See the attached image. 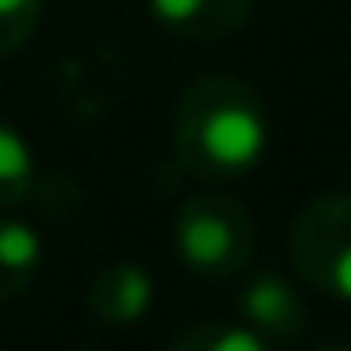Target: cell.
I'll return each mask as SVG.
<instances>
[{
  "mask_svg": "<svg viewBox=\"0 0 351 351\" xmlns=\"http://www.w3.org/2000/svg\"><path fill=\"white\" fill-rule=\"evenodd\" d=\"M36 182V156L9 120H0V214L23 205Z\"/></svg>",
  "mask_w": 351,
  "mask_h": 351,
  "instance_id": "cell-9",
  "label": "cell"
},
{
  "mask_svg": "<svg viewBox=\"0 0 351 351\" xmlns=\"http://www.w3.org/2000/svg\"><path fill=\"white\" fill-rule=\"evenodd\" d=\"M40 27V0H0V58H14Z\"/></svg>",
  "mask_w": 351,
  "mask_h": 351,
  "instance_id": "cell-10",
  "label": "cell"
},
{
  "mask_svg": "<svg viewBox=\"0 0 351 351\" xmlns=\"http://www.w3.org/2000/svg\"><path fill=\"white\" fill-rule=\"evenodd\" d=\"M258 0H147L152 18L178 40H227L245 32Z\"/></svg>",
  "mask_w": 351,
  "mask_h": 351,
  "instance_id": "cell-6",
  "label": "cell"
},
{
  "mask_svg": "<svg viewBox=\"0 0 351 351\" xmlns=\"http://www.w3.org/2000/svg\"><path fill=\"white\" fill-rule=\"evenodd\" d=\"M165 351H271V343L240 320H200L173 334Z\"/></svg>",
  "mask_w": 351,
  "mask_h": 351,
  "instance_id": "cell-8",
  "label": "cell"
},
{
  "mask_svg": "<svg viewBox=\"0 0 351 351\" xmlns=\"http://www.w3.org/2000/svg\"><path fill=\"white\" fill-rule=\"evenodd\" d=\"M156 302V280L147 267L138 263H112L89 280V293H85V307L98 325H112V329H125V325H138V320L152 311Z\"/></svg>",
  "mask_w": 351,
  "mask_h": 351,
  "instance_id": "cell-5",
  "label": "cell"
},
{
  "mask_svg": "<svg viewBox=\"0 0 351 351\" xmlns=\"http://www.w3.org/2000/svg\"><path fill=\"white\" fill-rule=\"evenodd\" d=\"M271 112L240 76H200L173 103V152L200 182H240L267 160Z\"/></svg>",
  "mask_w": 351,
  "mask_h": 351,
  "instance_id": "cell-1",
  "label": "cell"
},
{
  "mask_svg": "<svg viewBox=\"0 0 351 351\" xmlns=\"http://www.w3.org/2000/svg\"><path fill=\"white\" fill-rule=\"evenodd\" d=\"M311 351H351V347H338V343H325V347H311Z\"/></svg>",
  "mask_w": 351,
  "mask_h": 351,
  "instance_id": "cell-11",
  "label": "cell"
},
{
  "mask_svg": "<svg viewBox=\"0 0 351 351\" xmlns=\"http://www.w3.org/2000/svg\"><path fill=\"white\" fill-rule=\"evenodd\" d=\"M236 320L263 334L267 343H293L307 329V302L298 285L280 271H254L236 289Z\"/></svg>",
  "mask_w": 351,
  "mask_h": 351,
  "instance_id": "cell-4",
  "label": "cell"
},
{
  "mask_svg": "<svg viewBox=\"0 0 351 351\" xmlns=\"http://www.w3.org/2000/svg\"><path fill=\"white\" fill-rule=\"evenodd\" d=\"M254 218L236 196L200 191L173 209V249L200 280H236L254 263Z\"/></svg>",
  "mask_w": 351,
  "mask_h": 351,
  "instance_id": "cell-2",
  "label": "cell"
},
{
  "mask_svg": "<svg viewBox=\"0 0 351 351\" xmlns=\"http://www.w3.org/2000/svg\"><path fill=\"white\" fill-rule=\"evenodd\" d=\"M45 263V240L27 218L0 214V302L32 289Z\"/></svg>",
  "mask_w": 351,
  "mask_h": 351,
  "instance_id": "cell-7",
  "label": "cell"
},
{
  "mask_svg": "<svg viewBox=\"0 0 351 351\" xmlns=\"http://www.w3.org/2000/svg\"><path fill=\"white\" fill-rule=\"evenodd\" d=\"M289 254L311 289L351 302V191H325L298 209Z\"/></svg>",
  "mask_w": 351,
  "mask_h": 351,
  "instance_id": "cell-3",
  "label": "cell"
}]
</instances>
